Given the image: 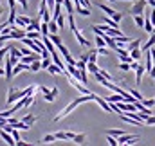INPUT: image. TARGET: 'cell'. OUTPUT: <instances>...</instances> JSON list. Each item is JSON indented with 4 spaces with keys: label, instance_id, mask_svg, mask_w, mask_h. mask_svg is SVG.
<instances>
[{
    "label": "cell",
    "instance_id": "13",
    "mask_svg": "<svg viewBox=\"0 0 155 146\" xmlns=\"http://www.w3.org/2000/svg\"><path fill=\"white\" fill-rule=\"evenodd\" d=\"M74 11L79 13L81 16H88V15H90V9L85 7V5H81V4H76V5H74Z\"/></svg>",
    "mask_w": 155,
    "mask_h": 146
},
{
    "label": "cell",
    "instance_id": "17",
    "mask_svg": "<svg viewBox=\"0 0 155 146\" xmlns=\"http://www.w3.org/2000/svg\"><path fill=\"white\" fill-rule=\"evenodd\" d=\"M4 71H5V78H7V79H11V78H13V63H11V60H9V58L5 60V69H4Z\"/></svg>",
    "mask_w": 155,
    "mask_h": 146
},
{
    "label": "cell",
    "instance_id": "55",
    "mask_svg": "<svg viewBox=\"0 0 155 146\" xmlns=\"http://www.w3.org/2000/svg\"><path fill=\"white\" fill-rule=\"evenodd\" d=\"M152 78H153V79H155V74H152Z\"/></svg>",
    "mask_w": 155,
    "mask_h": 146
},
{
    "label": "cell",
    "instance_id": "18",
    "mask_svg": "<svg viewBox=\"0 0 155 146\" xmlns=\"http://www.w3.org/2000/svg\"><path fill=\"white\" fill-rule=\"evenodd\" d=\"M108 103H119V101H123L124 98H123V94H117V92H114L112 96H108V98H105Z\"/></svg>",
    "mask_w": 155,
    "mask_h": 146
},
{
    "label": "cell",
    "instance_id": "35",
    "mask_svg": "<svg viewBox=\"0 0 155 146\" xmlns=\"http://www.w3.org/2000/svg\"><path fill=\"white\" fill-rule=\"evenodd\" d=\"M88 61H92V63H96V61H97V51H96V49L88 52Z\"/></svg>",
    "mask_w": 155,
    "mask_h": 146
},
{
    "label": "cell",
    "instance_id": "23",
    "mask_svg": "<svg viewBox=\"0 0 155 146\" xmlns=\"http://www.w3.org/2000/svg\"><path fill=\"white\" fill-rule=\"evenodd\" d=\"M49 40H51V41H52V43H54L56 47H58V45H60V43L63 41L61 38L58 36V33H49Z\"/></svg>",
    "mask_w": 155,
    "mask_h": 146
},
{
    "label": "cell",
    "instance_id": "2",
    "mask_svg": "<svg viewBox=\"0 0 155 146\" xmlns=\"http://www.w3.org/2000/svg\"><path fill=\"white\" fill-rule=\"evenodd\" d=\"M24 96H27V90L24 88V90H18V88H15V87H9V90H7V99H5V103L11 107L15 101H18V99H22Z\"/></svg>",
    "mask_w": 155,
    "mask_h": 146
},
{
    "label": "cell",
    "instance_id": "42",
    "mask_svg": "<svg viewBox=\"0 0 155 146\" xmlns=\"http://www.w3.org/2000/svg\"><path fill=\"white\" fill-rule=\"evenodd\" d=\"M107 141H108V144L110 146H117L119 143H117V139L114 137V135H110V134H107Z\"/></svg>",
    "mask_w": 155,
    "mask_h": 146
},
{
    "label": "cell",
    "instance_id": "15",
    "mask_svg": "<svg viewBox=\"0 0 155 146\" xmlns=\"http://www.w3.org/2000/svg\"><path fill=\"white\" fill-rule=\"evenodd\" d=\"M47 72L52 74V76H56V74H63L65 71H63V69H60V67H58L56 63H51V65L47 67Z\"/></svg>",
    "mask_w": 155,
    "mask_h": 146
},
{
    "label": "cell",
    "instance_id": "49",
    "mask_svg": "<svg viewBox=\"0 0 155 146\" xmlns=\"http://www.w3.org/2000/svg\"><path fill=\"white\" fill-rule=\"evenodd\" d=\"M99 74H101V76L105 78V79H108V81H112V76H110V74L107 72V71H103V69H99Z\"/></svg>",
    "mask_w": 155,
    "mask_h": 146
},
{
    "label": "cell",
    "instance_id": "1",
    "mask_svg": "<svg viewBox=\"0 0 155 146\" xmlns=\"http://www.w3.org/2000/svg\"><path fill=\"white\" fill-rule=\"evenodd\" d=\"M90 99H92V96H85V94H83V96H79V98H76V99H74L72 103H69V105H67L65 108L61 110V112H60L58 115H54V119H52V121H54V123L61 121L63 117H67V115H69V114H71L72 110L76 108L78 105H81V103H87V101H90Z\"/></svg>",
    "mask_w": 155,
    "mask_h": 146
},
{
    "label": "cell",
    "instance_id": "16",
    "mask_svg": "<svg viewBox=\"0 0 155 146\" xmlns=\"http://www.w3.org/2000/svg\"><path fill=\"white\" fill-rule=\"evenodd\" d=\"M130 56H132V60L139 61V60L143 58V49H141V47H137V49H132V51H130Z\"/></svg>",
    "mask_w": 155,
    "mask_h": 146
},
{
    "label": "cell",
    "instance_id": "39",
    "mask_svg": "<svg viewBox=\"0 0 155 146\" xmlns=\"http://www.w3.org/2000/svg\"><path fill=\"white\" fill-rule=\"evenodd\" d=\"M141 103H143L144 107H148V108H152V107L155 105V99H146V98H143V99H141Z\"/></svg>",
    "mask_w": 155,
    "mask_h": 146
},
{
    "label": "cell",
    "instance_id": "45",
    "mask_svg": "<svg viewBox=\"0 0 155 146\" xmlns=\"http://www.w3.org/2000/svg\"><path fill=\"white\" fill-rule=\"evenodd\" d=\"M49 65H51V58L47 56V58H43V60H41V69H43V71H47V67H49Z\"/></svg>",
    "mask_w": 155,
    "mask_h": 146
},
{
    "label": "cell",
    "instance_id": "37",
    "mask_svg": "<svg viewBox=\"0 0 155 146\" xmlns=\"http://www.w3.org/2000/svg\"><path fill=\"white\" fill-rule=\"evenodd\" d=\"M9 49H11V47H2V49H0V63L5 60V54H9Z\"/></svg>",
    "mask_w": 155,
    "mask_h": 146
},
{
    "label": "cell",
    "instance_id": "36",
    "mask_svg": "<svg viewBox=\"0 0 155 146\" xmlns=\"http://www.w3.org/2000/svg\"><path fill=\"white\" fill-rule=\"evenodd\" d=\"M52 141H56V135H54V134H47V135H43V139H41V143H52Z\"/></svg>",
    "mask_w": 155,
    "mask_h": 146
},
{
    "label": "cell",
    "instance_id": "9",
    "mask_svg": "<svg viewBox=\"0 0 155 146\" xmlns=\"http://www.w3.org/2000/svg\"><path fill=\"white\" fill-rule=\"evenodd\" d=\"M0 139H2L5 144H15V139H13V135H11L9 132H5L4 128H0Z\"/></svg>",
    "mask_w": 155,
    "mask_h": 146
},
{
    "label": "cell",
    "instance_id": "51",
    "mask_svg": "<svg viewBox=\"0 0 155 146\" xmlns=\"http://www.w3.org/2000/svg\"><path fill=\"white\" fill-rule=\"evenodd\" d=\"M31 52H35V51H31L27 45H25V49H22V54H31Z\"/></svg>",
    "mask_w": 155,
    "mask_h": 146
},
{
    "label": "cell",
    "instance_id": "25",
    "mask_svg": "<svg viewBox=\"0 0 155 146\" xmlns=\"http://www.w3.org/2000/svg\"><path fill=\"white\" fill-rule=\"evenodd\" d=\"M40 33L43 36H49V22H41L40 24Z\"/></svg>",
    "mask_w": 155,
    "mask_h": 146
},
{
    "label": "cell",
    "instance_id": "20",
    "mask_svg": "<svg viewBox=\"0 0 155 146\" xmlns=\"http://www.w3.org/2000/svg\"><path fill=\"white\" fill-rule=\"evenodd\" d=\"M153 45H155V31L150 35V40H148V41H146V43H144L141 49H143V51H148V49H152Z\"/></svg>",
    "mask_w": 155,
    "mask_h": 146
},
{
    "label": "cell",
    "instance_id": "53",
    "mask_svg": "<svg viewBox=\"0 0 155 146\" xmlns=\"http://www.w3.org/2000/svg\"><path fill=\"white\" fill-rule=\"evenodd\" d=\"M2 76H5V71H4V69H0V78H2Z\"/></svg>",
    "mask_w": 155,
    "mask_h": 146
},
{
    "label": "cell",
    "instance_id": "43",
    "mask_svg": "<svg viewBox=\"0 0 155 146\" xmlns=\"http://www.w3.org/2000/svg\"><path fill=\"white\" fill-rule=\"evenodd\" d=\"M96 51H97V54H103V56H108L110 54V49H107V47H97Z\"/></svg>",
    "mask_w": 155,
    "mask_h": 146
},
{
    "label": "cell",
    "instance_id": "26",
    "mask_svg": "<svg viewBox=\"0 0 155 146\" xmlns=\"http://www.w3.org/2000/svg\"><path fill=\"white\" fill-rule=\"evenodd\" d=\"M49 33H58V22L54 18L49 20Z\"/></svg>",
    "mask_w": 155,
    "mask_h": 146
},
{
    "label": "cell",
    "instance_id": "33",
    "mask_svg": "<svg viewBox=\"0 0 155 146\" xmlns=\"http://www.w3.org/2000/svg\"><path fill=\"white\" fill-rule=\"evenodd\" d=\"M54 20L58 22V27H65V16H63L61 13H60V15H58V16H56Z\"/></svg>",
    "mask_w": 155,
    "mask_h": 146
},
{
    "label": "cell",
    "instance_id": "4",
    "mask_svg": "<svg viewBox=\"0 0 155 146\" xmlns=\"http://www.w3.org/2000/svg\"><path fill=\"white\" fill-rule=\"evenodd\" d=\"M38 16H40V18H43V22H49V20L52 18V13H51V9L47 7V2H45V0H41V2H40Z\"/></svg>",
    "mask_w": 155,
    "mask_h": 146
},
{
    "label": "cell",
    "instance_id": "11",
    "mask_svg": "<svg viewBox=\"0 0 155 146\" xmlns=\"http://www.w3.org/2000/svg\"><path fill=\"white\" fill-rule=\"evenodd\" d=\"M134 71H135V83H137V85H141V81H143V74L146 72V69H144L143 65H137Z\"/></svg>",
    "mask_w": 155,
    "mask_h": 146
},
{
    "label": "cell",
    "instance_id": "8",
    "mask_svg": "<svg viewBox=\"0 0 155 146\" xmlns=\"http://www.w3.org/2000/svg\"><path fill=\"white\" fill-rule=\"evenodd\" d=\"M74 36H76V40H78V43L81 45V47H90V41L87 40V38L83 36V33L79 31V29H76L74 31Z\"/></svg>",
    "mask_w": 155,
    "mask_h": 146
},
{
    "label": "cell",
    "instance_id": "48",
    "mask_svg": "<svg viewBox=\"0 0 155 146\" xmlns=\"http://www.w3.org/2000/svg\"><path fill=\"white\" fill-rule=\"evenodd\" d=\"M107 134H110V135H114V137H119V135H123L124 132H123V130H108Z\"/></svg>",
    "mask_w": 155,
    "mask_h": 146
},
{
    "label": "cell",
    "instance_id": "7",
    "mask_svg": "<svg viewBox=\"0 0 155 146\" xmlns=\"http://www.w3.org/2000/svg\"><path fill=\"white\" fill-rule=\"evenodd\" d=\"M56 141H72L74 139V132H56Z\"/></svg>",
    "mask_w": 155,
    "mask_h": 146
},
{
    "label": "cell",
    "instance_id": "56",
    "mask_svg": "<svg viewBox=\"0 0 155 146\" xmlns=\"http://www.w3.org/2000/svg\"><path fill=\"white\" fill-rule=\"evenodd\" d=\"M153 31H155V24H153Z\"/></svg>",
    "mask_w": 155,
    "mask_h": 146
},
{
    "label": "cell",
    "instance_id": "21",
    "mask_svg": "<svg viewBox=\"0 0 155 146\" xmlns=\"http://www.w3.org/2000/svg\"><path fill=\"white\" fill-rule=\"evenodd\" d=\"M134 22H135L137 27H141V29L144 27V16L143 15H134Z\"/></svg>",
    "mask_w": 155,
    "mask_h": 146
},
{
    "label": "cell",
    "instance_id": "41",
    "mask_svg": "<svg viewBox=\"0 0 155 146\" xmlns=\"http://www.w3.org/2000/svg\"><path fill=\"white\" fill-rule=\"evenodd\" d=\"M43 99H45L47 103H52V101L56 99V96H54L52 92H47V94H43Z\"/></svg>",
    "mask_w": 155,
    "mask_h": 146
},
{
    "label": "cell",
    "instance_id": "6",
    "mask_svg": "<svg viewBox=\"0 0 155 146\" xmlns=\"http://www.w3.org/2000/svg\"><path fill=\"white\" fill-rule=\"evenodd\" d=\"M36 60H41V54L38 52H31V54H22V58H20V61L22 63H33V61H36Z\"/></svg>",
    "mask_w": 155,
    "mask_h": 146
},
{
    "label": "cell",
    "instance_id": "38",
    "mask_svg": "<svg viewBox=\"0 0 155 146\" xmlns=\"http://www.w3.org/2000/svg\"><path fill=\"white\" fill-rule=\"evenodd\" d=\"M105 24H107V25H110V27H119V24H117L116 20H112L108 15H107V18H105Z\"/></svg>",
    "mask_w": 155,
    "mask_h": 146
},
{
    "label": "cell",
    "instance_id": "50",
    "mask_svg": "<svg viewBox=\"0 0 155 146\" xmlns=\"http://www.w3.org/2000/svg\"><path fill=\"white\" fill-rule=\"evenodd\" d=\"M144 124H155V115H148L144 119Z\"/></svg>",
    "mask_w": 155,
    "mask_h": 146
},
{
    "label": "cell",
    "instance_id": "5",
    "mask_svg": "<svg viewBox=\"0 0 155 146\" xmlns=\"http://www.w3.org/2000/svg\"><path fill=\"white\" fill-rule=\"evenodd\" d=\"M92 99L101 107V108L105 110V112H108V114H112V108H110V103L105 99V98H99V96H96V94H92Z\"/></svg>",
    "mask_w": 155,
    "mask_h": 146
},
{
    "label": "cell",
    "instance_id": "10",
    "mask_svg": "<svg viewBox=\"0 0 155 146\" xmlns=\"http://www.w3.org/2000/svg\"><path fill=\"white\" fill-rule=\"evenodd\" d=\"M9 35H11V38H13V40H22V38H25V35H27V33H25V29L15 27V29H13Z\"/></svg>",
    "mask_w": 155,
    "mask_h": 146
},
{
    "label": "cell",
    "instance_id": "19",
    "mask_svg": "<svg viewBox=\"0 0 155 146\" xmlns=\"http://www.w3.org/2000/svg\"><path fill=\"white\" fill-rule=\"evenodd\" d=\"M40 71H41V60L29 63V72H40Z\"/></svg>",
    "mask_w": 155,
    "mask_h": 146
},
{
    "label": "cell",
    "instance_id": "3",
    "mask_svg": "<svg viewBox=\"0 0 155 146\" xmlns=\"http://www.w3.org/2000/svg\"><path fill=\"white\" fill-rule=\"evenodd\" d=\"M146 5H148V2H146V0H135L128 13H130L132 16H134V15H143V13H144V9H146Z\"/></svg>",
    "mask_w": 155,
    "mask_h": 146
},
{
    "label": "cell",
    "instance_id": "46",
    "mask_svg": "<svg viewBox=\"0 0 155 146\" xmlns=\"http://www.w3.org/2000/svg\"><path fill=\"white\" fill-rule=\"evenodd\" d=\"M87 63H88V61H83V60H79V61H76V67L79 69V71H85V69H87Z\"/></svg>",
    "mask_w": 155,
    "mask_h": 146
},
{
    "label": "cell",
    "instance_id": "24",
    "mask_svg": "<svg viewBox=\"0 0 155 146\" xmlns=\"http://www.w3.org/2000/svg\"><path fill=\"white\" fill-rule=\"evenodd\" d=\"M85 141H87V135L85 134H76L74 139H72V143H76V144H83Z\"/></svg>",
    "mask_w": 155,
    "mask_h": 146
},
{
    "label": "cell",
    "instance_id": "52",
    "mask_svg": "<svg viewBox=\"0 0 155 146\" xmlns=\"http://www.w3.org/2000/svg\"><path fill=\"white\" fill-rule=\"evenodd\" d=\"M146 2H148V5H150V7H153V9H155V0H146Z\"/></svg>",
    "mask_w": 155,
    "mask_h": 146
},
{
    "label": "cell",
    "instance_id": "14",
    "mask_svg": "<svg viewBox=\"0 0 155 146\" xmlns=\"http://www.w3.org/2000/svg\"><path fill=\"white\" fill-rule=\"evenodd\" d=\"M22 121H24L25 124H29V126H33V124H35V123L38 121V117H36L35 114H27V115H24V117H22Z\"/></svg>",
    "mask_w": 155,
    "mask_h": 146
},
{
    "label": "cell",
    "instance_id": "32",
    "mask_svg": "<svg viewBox=\"0 0 155 146\" xmlns=\"http://www.w3.org/2000/svg\"><path fill=\"white\" fill-rule=\"evenodd\" d=\"M87 71H88V72H97V71H99V67H97V65H96V63H92V61H88V63H87Z\"/></svg>",
    "mask_w": 155,
    "mask_h": 146
},
{
    "label": "cell",
    "instance_id": "31",
    "mask_svg": "<svg viewBox=\"0 0 155 146\" xmlns=\"http://www.w3.org/2000/svg\"><path fill=\"white\" fill-rule=\"evenodd\" d=\"M24 101H25V107L24 108H29L35 103V96H24Z\"/></svg>",
    "mask_w": 155,
    "mask_h": 146
},
{
    "label": "cell",
    "instance_id": "29",
    "mask_svg": "<svg viewBox=\"0 0 155 146\" xmlns=\"http://www.w3.org/2000/svg\"><path fill=\"white\" fill-rule=\"evenodd\" d=\"M63 5H65V9H67V13L71 15V13H74V5H72V0H63Z\"/></svg>",
    "mask_w": 155,
    "mask_h": 146
},
{
    "label": "cell",
    "instance_id": "34",
    "mask_svg": "<svg viewBox=\"0 0 155 146\" xmlns=\"http://www.w3.org/2000/svg\"><path fill=\"white\" fill-rule=\"evenodd\" d=\"M58 51H60V54H61L63 58H65V56H69V49H67L63 43H60V45H58Z\"/></svg>",
    "mask_w": 155,
    "mask_h": 146
},
{
    "label": "cell",
    "instance_id": "54",
    "mask_svg": "<svg viewBox=\"0 0 155 146\" xmlns=\"http://www.w3.org/2000/svg\"><path fill=\"white\" fill-rule=\"evenodd\" d=\"M0 15H2V5H0Z\"/></svg>",
    "mask_w": 155,
    "mask_h": 146
},
{
    "label": "cell",
    "instance_id": "30",
    "mask_svg": "<svg viewBox=\"0 0 155 146\" xmlns=\"http://www.w3.org/2000/svg\"><path fill=\"white\" fill-rule=\"evenodd\" d=\"M67 20H69V25H71V29H72V33H74V31L78 29V27H76V20H74V13H71Z\"/></svg>",
    "mask_w": 155,
    "mask_h": 146
},
{
    "label": "cell",
    "instance_id": "12",
    "mask_svg": "<svg viewBox=\"0 0 155 146\" xmlns=\"http://www.w3.org/2000/svg\"><path fill=\"white\" fill-rule=\"evenodd\" d=\"M51 56H52V61H54V63H56V65H58L60 69H63V71H65V67H67V65H65V63L61 61V58H60V54H58V51H54V52H51Z\"/></svg>",
    "mask_w": 155,
    "mask_h": 146
},
{
    "label": "cell",
    "instance_id": "22",
    "mask_svg": "<svg viewBox=\"0 0 155 146\" xmlns=\"http://www.w3.org/2000/svg\"><path fill=\"white\" fill-rule=\"evenodd\" d=\"M141 41H143L141 38H137V40H130V43H128V49H126V51L130 52L132 49H137V47H141Z\"/></svg>",
    "mask_w": 155,
    "mask_h": 146
},
{
    "label": "cell",
    "instance_id": "47",
    "mask_svg": "<svg viewBox=\"0 0 155 146\" xmlns=\"http://www.w3.org/2000/svg\"><path fill=\"white\" fill-rule=\"evenodd\" d=\"M119 71H132V69H130V63L121 61V63H119Z\"/></svg>",
    "mask_w": 155,
    "mask_h": 146
},
{
    "label": "cell",
    "instance_id": "44",
    "mask_svg": "<svg viewBox=\"0 0 155 146\" xmlns=\"http://www.w3.org/2000/svg\"><path fill=\"white\" fill-rule=\"evenodd\" d=\"M123 16H124V13H114V15H112V16H110V18H112V20H116L117 24H119V22H121V20H123Z\"/></svg>",
    "mask_w": 155,
    "mask_h": 146
},
{
    "label": "cell",
    "instance_id": "28",
    "mask_svg": "<svg viewBox=\"0 0 155 146\" xmlns=\"http://www.w3.org/2000/svg\"><path fill=\"white\" fill-rule=\"evenodd\" d=\"M99 9H101V11H103V13H107V15H108V16H112V15H114V13H116V11H114V9H112V7H108V5H105V4H99Z\"/></svg>",
    "mask_w": 155,
    "mask_h": 146
},
{
    "label": "cell",
    "instance_id": "40",
    "mask_svg": "<svg viewBox=\"0 0 155 146\" xmlns=\"http://www.w3.org/2000/svg\"><path fill=\"white\" fill-rule=\"evenodd\" d=\"M130 94H132V96H134L137 101H141V99H143V96H141V92H139L137 88H130Z\"/></svg>",
    "mask_w": 155,
    "mask_h": 146
},
{
    "label": "cell",
    "instance_id": "27",
    "mask_svg": "<svg viewBox=\"0 0 155 146\" xmlns=\"http://www.w3.org/2000/svg\"><path fill=\"white\" fill-rule=\"evenodd\" d=\"M25 33H27L25 36H27V38H33V40H38V38L43 36V35H41L40 31H25Z\"/></svg>",
    "mask_w": 155,
    "mask_h": 146
}]
</instances>
